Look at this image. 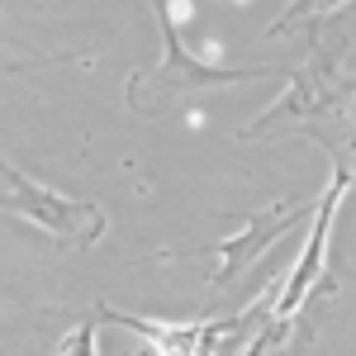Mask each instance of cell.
<instances>
[{
	"mask_svg": "<svg viewBox=\"0 0 356 356\" xmlns=\"http://www.w3.org/2000/svg\"><path fill=\"white\" fill-rule=\"evenodd\" d=\"M0 171L10 176V186H15V200H0L5 209H19L29 214L33 223H43V228H53L57 238H67V243H86V238H95L100 233V214L90 209V204H72V200H62V195L43 191V186H33L24 171H15V166L0 162Z\"/></svg>",
	"mask_w": 356,
	"mask_h": 356,
	"instance_id": "6da1fadb",
	"label": "cell"
},
{
	"mask_svg": "<svg viewBox=\"0 0 356 356\" xmlns=\"http://www.w3.org/2000/svg\"><path fill=\"white\" fill-rule=\"evenodd\" d=\"M342 195V176H337V186H332V195L323 200V214H318V228H314V238H309V252H304V261L295 266V275H290V290H285V300L275 304V318H290L295 309H300L304 290H309V280H314V271H318V261H323V243H328V219H332V200Z\"/></svg>",
	"mask_w": 356,
	"mask_h": 356,
	"instance_id": "7a4b0ae2",
	"label": "cell"
}]
</instances>
